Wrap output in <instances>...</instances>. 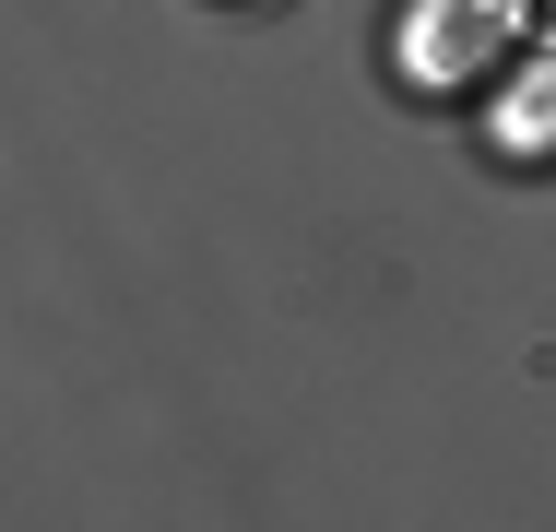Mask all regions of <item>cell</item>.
Returning <instances> with one entry per match:
<instances>
[{
  "label": "cell",
  "instance_id": "6da1fadb",
  "mask_svg": "<svg viewBox=\"0 0 556 532\" xmlns=\"http://www.w3.org/2000/svg\"><path fill=\"white\" fill-rule=\"evenodd\" d=\"M545 36H533V0H415L403 12V72L439 84V96H485L497 72H521Z\"/></svg>",
  "mask_w": 556,
  "mask_h": 532
},
{
  "label": "cell",
  "instance_id": "7a4b0ae2",
  "mask_svg": "<svg viewBox=\"0 0 556 532\" xmlns=\"http://www.w3.org/2000/svg\"><path fill=\"white\" fill-rule=\"evenodd\" d=\"M497 142H509V154H556V72H533V84L509 96V118H497Z\"/></svg>",
  "mask_w": 556,
  "mask_h": 532
}]
</instances>
